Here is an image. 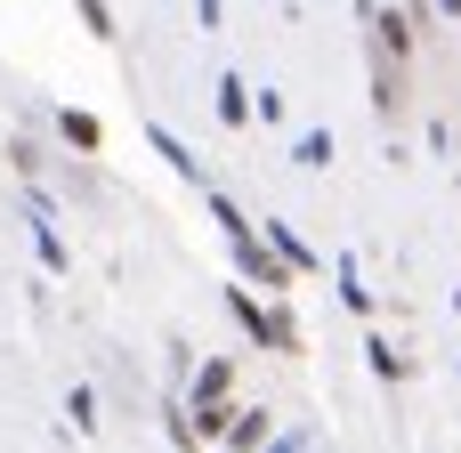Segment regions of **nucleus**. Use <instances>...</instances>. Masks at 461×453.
I'll use <instances>...</instances> for the list:
<instances>
[{
  "label": "nucleus",
  "instance_id": "nucleus-1",
  "mask_svg": "<svg viewBox=\"0 0 461 453\" xmlns=\"http://www.w3.org/2000/svg\"><path fill=\"white\" fill-rule=\"evenodd\" d=\"M438 8H461V0H438Z\"/></svg>",
  "mask_w": 461,
  "mask_h": 453
}]
</instances>
